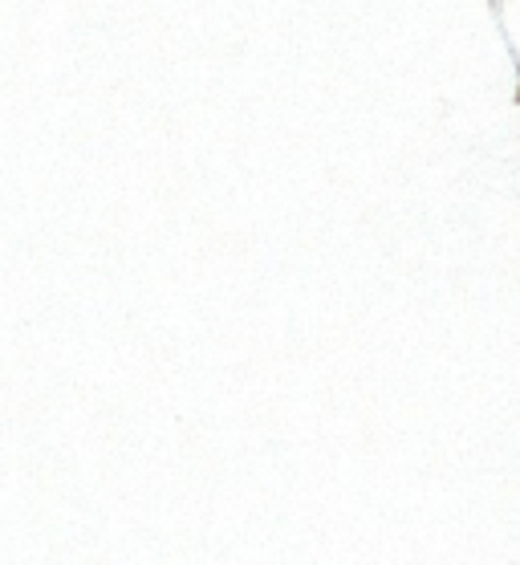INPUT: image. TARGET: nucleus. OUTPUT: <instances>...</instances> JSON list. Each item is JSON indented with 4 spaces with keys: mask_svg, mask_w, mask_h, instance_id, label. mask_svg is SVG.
I'll use <instances>...</instances> for the list:
<instances>
[]
</instances>
